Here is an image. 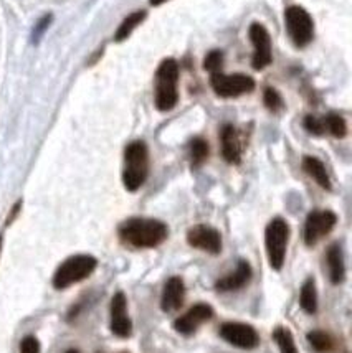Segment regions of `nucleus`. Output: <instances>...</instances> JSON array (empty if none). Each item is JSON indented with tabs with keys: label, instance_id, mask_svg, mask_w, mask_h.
I'll return each instance as SVG.
<instances>
[{
	"label": "nucleus",
	"instance_id": "nucleus-1",
	"mask_svg": "<svg viewBox=\"0 0 352 353\" xmlns=\"http://www.w3.org/2000/svg\"><path fill=\"white\" fill-rule=\"evenodd\" d=\"M169 228L153 218H129L119 226V238L133 248H156L166 241Z\"/></svg>",
	"mask_w": 352,
	"mask_h": 353
},
{
	"label": "nucleus",
	"instance_id": "nucleus-2",
	"mask_svg": "<svg viewBox=\"0 0 352 353\" xmlns=\"http://www.w3.org/2000/svg\"><path fill=\"white\" fill-rule=\"evenodd\" d=\"M149 175V150L142 141L131 142L124 150L123 183L126 190L136 192Z\"/></svg>",
	"mask_w": 352,
	"mask_h": 353
},
{
	"label": "nucleus",
	"instance_id": "nucleus-3",
	"mask_svg": "<svg viewBox=\"0 0 352 353\" xmlns=\"http://www.w3.org/2000/svg\"><path fill=\"white\" fill-rule=\"evenodd\" d=\"M179 65L175 60H166L156 74V106L159 111H170L179 101L177 92Z\"/></svg>",
	"mask_w": 352,
	"mask_h": 353
},
{
	"label": "nucleus",
	"instance_id": "nucleus-4",
	"mask_svg": "<svg viewBox=\"0 0 352 353\" xmlns=\"http://www.w3.org/2000/svg\"><path fill=\"white\" fill-rule=\"evenodd\" d=\"M98 266V261L93 256L88 254H77L71 256L66 259L65 263L60 264V268L57 269L55 276H53V288L58 289H66L70 285L81 283L86 277L91 276V272L95 271Z\"/></svg>",
	"mask_w": 352,
	"mask_h": 353
},
{
	"label": "nucleus",
	"instance_id": "nucleus-5",
	"mask_svg": "<svg viewBox=\"0 0 352 353\" xmlns=\"http://www.w3.org/2000/svg\"><path fill=\"white\" fill-rule=\"evenodd\" d=\"M288 238H290V226L282 218H275L268 223L265 231V246L270 266L280 271L283 268L284 256H286Z\"/></svg>",
	"mask_w": 352,
	"mask_h": 353
},
{
	"label": "nucleus",
	"instance_id": "nucleus-6",
	"mask_svg": "<svg viewBox=\"0 0 352 353\" xmlns=\"http://www.w3.org/2000/svg\"><path fill=\"white\" fill-rule=\"evenodd\" d=\"M288 33L296 46H306L314 37V23L311 15L300 6H291L284 12Z\"/></svg>",
	"mask_w": 352,
	"mask_h": 353
},
{
	"label": "nucleus",
	"instance_id": "nucleus-7",
	"mask_svg": "<svg viewBox=\"0 0 352 353\" xmlns=\"http://www.w3.org/2000/svg\"><path fill=\"white\" fill-rule=\"evenodd\" d=\"M212 88L220 98H237L255 90V81L246 74H212Z\"/></svg>",
	"mask_w": 352,
	"mask_h": 353
},
{
	"label": "nucleus",
	"instance_id": "nucleus-8",
	"mask_svg": "<svg viewBox=\"0 0 352 353\" xmlns=\"http://www.w3.org/2000/svg\"><path fill=\"white\" fill-rule=\"evenodd\" d=\"M338 223L336 213L329 212V210H322V212H313L306 218L304 225V243L308 246H314L320 239L333 231Z\"/></svg>",
	"mask_w": 352,
	"mask_h": 353
},
{
	"label": "nucleus",
	"instance_id": "nucleus-9",
	"mask_svg": "<svg viewBox=\"0 0 352 353\" xmlns=\"http://www.w3.org/2000/svg\"><path fill=\"white\" fill-rule=\"evenodd\" d=\"M220 337L230 345L243 348V350H251L260 343L258 332L248 323L242 322H225L220 327Z\"/></svg>",
	"mask_w": 352,
	"mask_h": 353
},
{
	"label": "nucleus",
	"instance_id": "nucleus-10",
	"mask_svg": "<svg viewBox=\"0 0 352 353\" xmlns=\"http://www.w3.org/2000/svg\"><path fill=\"white\" fill-rule=\"evenodd\" d=\"M187 243L192 248H197V250H202L211 254H219L222 251L220 233L207 225H197L188 230Z\"/></svg>",
	"mask_w": 352,
	"mask_h": 353
},
{
	"label": "nucleus",
	"instance_id": "nucleus-11",
	"mask_svg": "<svg viewBox=\"0 0 352 353\" xmlns=\"http://www.w3.org/2000/svg\"><path fill=\"white\" fill-rule=\"evenodd\" d=\"M250 40L255 46L253 68L263 70L271 63V39L263 25L253 23L250 27Z\"/></svg>",
	"mask_w": 352,
	"mask_h": 353
},
{
	"label": "nucleus",
	"instance_id": "nucleus-12",
	"mask_svg": "<svg viewBox=\"0 0 352 353\" xmlns=\"http://www.w3.org/2000/svg\"><path fill=\"white\" fill-rule=\"evenodd\" d=\"M111 332L126 339L133 334V322L128 315V301L124 292H116L111 301Z\"/></svg>",
	"mask_w": 352,
	"mask_h": 353
},
{
	"label": "nucleus",
	"instance_id": "nucleus-13",
	"mask_svg": "<svg viewBox=\"0 0 352 353\" xmlns=\"http://www.w3.org/2000/svg\"><path fill=\"white\" fill-rule=\"evenodd\" d=\"M213 317V309L208 304H195L194 307L187 310L182 317H179L174 322V329L182 335H190L202 325L204 322H208Z\"/></svg>",
	"mask_w": 352,
	"mask_h": 353
},
{
	"label": "nucleus",
	"instance_id": "nucleus-14",
	"mask_svg": "<svg viewBox=\"0 0 352 353\" xmlns=\"http://www.w3.org/2000/svg\"><path fill=\"white\" fill-rule=\"evenodd\" d=\"M184 299H186V285L180 277H170L164 285L161 297V309L170 314L182 307Z\"/></svg>",
	"mask_w": 352,
	"mask_h": 353
},
{
	"label": "nucleus",
	"instance_id": "nucleus-15",
	"mask_svg": "<svg viewBox=\"0 0 352 353\" xmlns=\"http://www.w3.org/2000/svg\"><path fill=\"white\" fill-rule=\"evenodd\" d=\"M243 142L240 134L233 125H225L222 129V154L228 163H238L242 159Z\"/></svg>",
	"mask_w": 352,
	"mask_h": 353
},
{
	"label": "nucleus",
	"instance_id": "nucleus-16",
	"mask_svg": "<svg viewBox=\"0 0 352 353\" xmlns=\"http://www.w3.org/2000/svg\"><path fill=\"white\" fill-rule=\"evenodd\" d=\"M251 279V266L246 261L238 263L237 269H235L233 274H228L222 277L220 281H217L215 288L220 292H230V291H238L243 285H246Z\"/></svg>",
	"mask_w": 352,
	"mask_h": 353
},
{
	"label": "nucleus",
	"instance_id": "nucleus-17",
	"mask_svg": "<svg viewBox=\"0 0 352 353\" xmlns=\"http://www.w3.org/2000/svg\"><path fill=\"white\" fill-rule=\"evenodd\" d=\"M329 268V279L333 284H341L346 277V264H344V254L339 245H333L328 250L326 254Z\"/></svg>",
	"mask_w": 352,
	"mask_h": 353
},
{
	"label": "nucleus",
	"instance_id": "nucleus-18",
	"mask_svg": "<svg viewBox=\"0 0 352 353\" xmlns=\"http://www.w3.org/2000/svg\"><path fill=\"white\" fill-rule=\"evenodd\" d=\"M303 169L309 176H313L316 180L317 185H321L326 190H331V179L326 170L324 163L316 157H304L303 159Z\"/></svg>",
	"mask_w": 352,
	"mask_h": 353
},
{
	"label": "nucleus",
	"instance_id": "nucleus-19",
	"mask_svg": "<svg viewBox=\"0 0 352 353\" xmlns=\"http://www.w3.org/2000/svg\"><path fill=\"white\" fill-rule=\"evenodd\" d=\"M300 304H301V307H303L304 312L316 314V310H317V291H316V283H314L313 277L306 279L303 288H301Z\"/></svg>",
	"mask_w": 352,
	"mask_h": 353
},
{
	"label": "nucleus",
	"instance_id": "nucleus-20",
	"mask_svg": "<svg viewBox=\"0 0 352 353\" xmlns=\"http://www.w3.org/2000/svg\"><path fill=\"white\" fill-rule=\"evenodd\" d=\"M188 157H190L192 167H200L208 157V144L202 137L192 139L188 144Z\"/></svg>",
	"mask_w": 352,
	"mask_h": 353
},
{
	"label": "nucleus",
	"instance_id": "nucleus-21",
	"mask_svg": "<svg viewBox=\"0 0 352 353\" xmlns=\"http://www.w3.org/2000/svg\"><path fill=\"white\" fill-rule=\"evenodd\" d=\"M308 342L317 353H329L334 348V339L328 332L313 330L308 334Z\"/></svg>",
	"mask_w": 352,
	"mask_h": 353
},
{
	"label": "nucleus",
	"instance_id": "nucleus-22",
	"mask_svg": "<svg viewBox=\"0 0 352 353\" xmlns=\"http://www.w3.org/2000/svg\"><path fill=\"white\" fill-rule=\"evenodd\" d=\"M144 19H146V12H142V10L134 12V14L126 17L124 22L121 23V27L117 28V32H116V37H115L116 41H123L128 39V37L134 32V28H136Z\"/></svg>",
	"mask_w": 352,
	"mask_h": 353
},
{
	"label": "nucleus",
	"instance_id": "nucleus-23",
	"mask_svg": "<svg viewBox=\"0 0 352 353\" xmlns=\"http://www.w3.org/2000/svg\"><path fill=\"white\" fill-rule=\"evenodd\" d=\"M275 342L278 343L280 353H297L295 339H293V334L284 327H276L273 332Z\"/></svg>",
	"mask_w": 352,
	"mask_h": 353
},
{
	"label": "nucleus",
	"instance_id": "nucleus-24",
	"mask_svg": "<svg viewBox=\"0 0 352 353\" xmlns=\"http://www.w3.org/2000/svg\"><path fill=\"white\" fill-rule=\"evenodd\" d=\"M324 119V128L326 131L333 134L334 137H344L346 132H347V125H346V121L344 117L338 116V114H329L326 117H322Z\"/></svg>",
	"mask_w": 352,
	"mask_h": 353
},
{
	"label": "nucleus",
	"instance_id": "nucleus-25",
	"mask_svg": "<svg viewBox=\"0 0 352 353\" xmlns=\"http://www.w3.org/2000/svg\"><path fill=\"white\" fill-rule=\"evenodd\" d=\"M222 63H224V54H222V52H211L207 54V58H205L204 68L207 71H211L212 74L220 73Z\"/></svg>",
	"mask_w": 352,
	"mask_h": 353
},
{
	"label": "nucleus",
	"instance_id": "nucleus-26",
	"mask_svg": "<svg viewBox=\"0 0 352 353\" xmlns=\"http://www.w3.org/2000/svg\"><path fill=\"white\" fill-rule=\"evenodd\" d=\"M304 128H306V131L314 134V136H322V134L326 132L324 119H322V117L308 116L304 119Z\"/></svg>",
	"mask_w": 352,
	"mask_h": 353
},
{
	"label": "nucleus",
	"instance_id": "nucleus-27",
	"mask_svg": "<svg viewBox=\"0 0 352 353\" xmlns=\"http://www.w3.org/2000/svg\"><path fill=\"white\" fill-rule=\"evenodd\" d=\"M265 106L273 112L282 111V109H283V99H282V96H280L278 91H275V90H266L265 91Z\"/></svg>",
	"mask_w": 352,
	"mask_h": 353
},
{
	"label": "nucleus",
	"instance_id": "nucleus-28",
	"mask_svg": "<svg viewBox=\"0 0 352 353\" xmlns=\"http://www.w3.org/2000/svg\"><path fill=\"white\" fill-rule=\"evenodd\" d=\"M20 353H40V342L32 335H28L20 343Z\"/></svg>",
	"mask_w": 352,
	"mask_h": 353
},
{
	"label": "nucleus",
	"instance_id": "nucleus-29",
	"mask_svg": "<svg viewBox=\"0 0 352 353\" xmlns=\"http://www.w3.org/2000/svg\"><path fill=\"white\" fill-rule=\"evenodd\" d=\"M166 2H169V0H150V6H162Z\"/></svg>",
	"mask_w": 352,
	"mask_h": 353
},
{
	"label": "nucleus",
	"instance_id": "nucleus-30",
	"mask_svg": "<svg viewBox=\"0 0 352 353\" xmlns=\"http://www.w3.org/2000/svg\"><path fill=\"white\" fill-rule=\"evenodd\" d=\"M66 353H79L78 350H75V348H71V350H68Z\"/></svg>",
	"mask_w": 352,
	"mask_h": 353
},
{
	"label": "nucleus",
	"instance_id": "nucleus-31",
	"mask_svg": "<svg viewBox=\"0 0 352 353\" xmlns=\"http://www.w3.org/2000/svg\"><path fill=\"white\" fill-rule=\"evenodd\" d=\"M0 250H2V236H0Z\"/></svg>",
	"mask_w": 352,
	"mask_h": 353
},
{
	"label": "nucleus",
	"instance_id": "nucleus-32",
	"mask_svg": "<svg viewBox=\"0 0 352 353\" xmlns=\"http://www.w3.org/2000/svg\"><path fill=\"white\" fill-rule=\"evenodd\" d=\"M119 353H129V352H119Z\"/></svg>",
	"mask_w": 352,
	"mask_h": 353
}]
</instances>
